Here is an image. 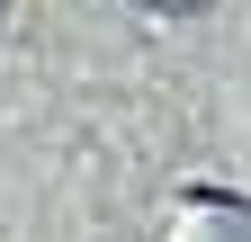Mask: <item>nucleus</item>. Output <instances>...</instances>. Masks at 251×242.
I'll list each match as a JSON object with an SVG mask.
<instances>
[{"label": "nucleus", "instance_id": "obj_1", "mask_svg": "<svg viewBox=\"0 0 251 242\" xmlns=\"http://www.w3.org/2000/svg\"><path fill=\"white\" fill-rule=\"evenodd\" d=\"M144 9H171V18H198L206 0H144Z\"/></svg>", "mask_w": 251, "mask_h": 242}, {"label": "nucleus", "instance_id": "obj_2", "mask_svg": "<svg viewBox=\"0 0 251 242\" xmlns=\"http://www.w3.org/2000/svg\"><path fill=\"white\" fill-rule=\"evenodd\" d=\"M0 18H9V0H0Z\"/></svg>", "mask_w": 251, "mask_h": 242}]
</instances>
